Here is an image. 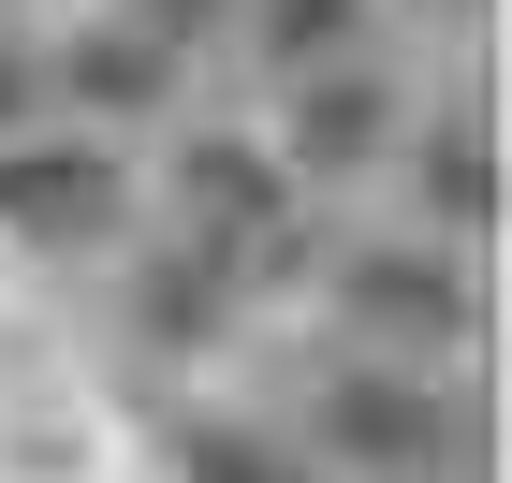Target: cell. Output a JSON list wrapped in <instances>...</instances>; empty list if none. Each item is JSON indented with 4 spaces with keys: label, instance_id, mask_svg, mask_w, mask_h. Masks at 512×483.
<instances>
[{
    "label": "cell",
    "instance_id": "obj_1",
    "mask_svg": "<svg viewBox=\"0 0 512 483\" xmlns=\"http://www.w3.org/2000/svg\"><path fill=\"white\" fill-rule=\"evenodd\" d=\"M337 440H366L381 469H410V454H425V410H410V396H381V381H352V396H337Z\"/></svg>",
    "mask_w": 512,
    "mask_h": 483
},
{
    "label": "cell",
    "instance_id": "obj_2",
    "mask_svg": "<svg viewBox=\"0 0 512 483\" xmlns=\"http://www.w3.org/2000/svg\"><path fill=\"white\" fill-rule=\"evenodd\" d=\"M366 103H381V88H322V118H308V147H366V132H381V118H366Z\"/></svg>",
    "mask_w": 512,
    "mask_h": 483
},
{
    "label": "cell",
    "instance_id": "obj_3",
    "mask_svg": "<svg viewBox=\"0 0 512 483\" xmlns=\"http://www.w3.org/2000/svg\"><path fill=\"white\" fill-rule=\"evenodd\" d=\"M205 483H278V469H264L249 440H205Z\"/></svg>",
    "mask_w": 512,
    "mask_h": 483
}]
</instances>
